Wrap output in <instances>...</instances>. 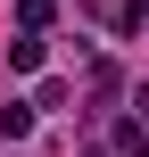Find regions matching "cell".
<instances>
[{
  "label": "cell",
  "instance_id": "1",
  "mask_svg": "<svg viewBox=\"0 0 149 157\" xmlns=\"http://www.w3.org/2000/svg\"><path fill=\"white\" fill-rule=\"evenodd\" d=\"M25 132H33V108L8 99V108H0V141H25Z\"/></svg>",
  "mask_w": 149,
  "mask_h": 157
},
{
  "label": "cell",
  "instance_id": "3",
  "mask_svg": "<svg viewBox=\"0 0 149 157\" xmlns=\"http://www.w3.org/2000/svg\"><path fill=\"white\" fill-rule=\"evenodd\" d=\"M141 124H149V83H141Z\"/></svg>",
  "mask_w": 149,
  "mask_h": 157
},
{
  "label": "cell",
  "instance_id": "2",
  "mask_svg": "<svg viewBox=\"0 0 149 157\" xmlns=\"http://www.w3.org/2000/svg\"><path fill=\"white\" fill-rule=\"evenodd\" d=\"M116 141H124L133 157H149V124H141V116H124V124H116Z\"/></svg>",
  "mask_w": 149,
  "mask_h": 157
}]
</instances>
